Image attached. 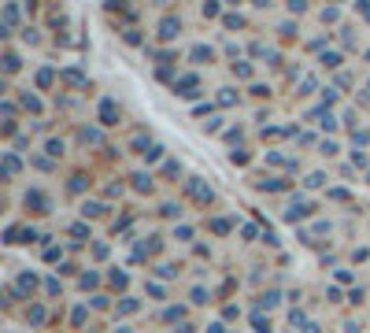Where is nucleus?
<instances>
[{
  "mask_svg": "<svg viewBox=\"0 0 370 333\" xmlns=\"http://www.w3.org/2000/svg\"><path fill=\"white\" fill-rule=\"evenodd\" d=\"M160 37H163V41H170V37H178V19H170V15H167V19L160 22Z\"/></svg>",
  "mask_w": 370,
  "mask_h": 333,
  "instance_id": "f257e3e1",
  "label": "nucleus"
},
{
  "mask_svg": "<svg viewBox=\"0 0 370 333\" xmlns=\"http://www.w3.org/2000/svg\"><path fill=\"white\" fill-rule=\"evenodd\" d=\"M4 174H19V160H15V156L4 160Z\"/></svg>",
  "mask_w": 370,
  "mask_h": 333,
  "instance_id": "7ed1b4c3",
  "label": "nucleus"
},
{
  "mask_svg": "<svg viewBox=\"0 0 370 333\" xmlns=\"http://www.w3.org/2000/svg\"><path fill=\"white\" fill-rule=\"evenodd\" d=\"M4 71H8V74H11V71H19V56H11V52H8V56H4Z\"/></svg>",
  "mask_w": 370,
  "mask_h": 333,
  "instance_id": "20e7f679",
  "label": "nucleus"
},
{
  "mask_svg": "<svg viewBox=\"0 0 370 333\" xmlns=\"http://www.w3.org/2000/svg\"><path fill=\"white\" fill-rule=\"evenodd\" d=\"M100 122L115 126V104H111V100H104V104H100Z\"/></svg>",
  "mask_w": 370,
  "mask_h": 333,
  "instance_id": "f03ea898",
  "label": "nucleus"
}]
</instances>
